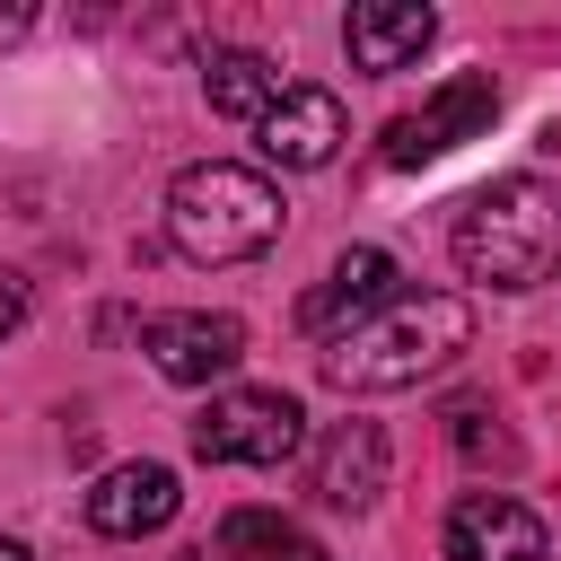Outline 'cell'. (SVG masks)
Instances as JSON below:
<instances>
[{"instance_id": "obj_1", "label": "cell", "mask_w": 561, "mask_h": 561, "mask_svg": "<svg viewBox=\"0 0 561 561\" xmlns=\"http://www.w3.org/2000/svg\"><path fill=\"white\" fill-rule=\"evenodd\" d=\"M465 342H473V307L456 289H421V298H386L359 333H342L324 351V377L342 394H394V386L438 377Z\"/></svg>"}, {"instance_id": "obj_2", "label": "cell", "mask_w": 561, "mask_h": 561, "mask_svg": "<svg viewBox=\"0 0 561 561\" xmlns=\"http://www.w3.org/2000/svg\"><path fill=\"white\" fill-rule=\"evenodd\" d=\"M447 245H456V272H465V280L535 289V280L561 272V193H552L543 175H491V184L456 210Z\"/></svg>"}, {"instance_id": "obj_3", "label": "cell", "mask_w": 561, "mask_h": 561, "mask_svg": "<svg viewBox=\"0 0 561 561\" xmlns=\"http://www.w3.org/2000/svg\"><path fill=\"white\" fill-rule=\"evenodd\" d=\"M167 237L193 263H245L280 237V184L237 158H202L167 184Z\"/></svg>"}, {"instance_id": "obj_4", "label": "cell", "mask_w": 561, "mask_h": 561, "mask_svg": "<svg viewBox=\"0 0 561 561\" xmlns=\"http://www.w3.org/2000/svg\"><path fill=\"white\" fill-rule=\"evenodd\" d=\"M298 438H307V412L280 386H237L193 421V456L202 465H263L272 473V465L298 456Z\"/></svg>"}, {"instance_id": "obj_5", "label": "cell", "mask_w": 561, "mask_h": 561, "mask_svg": "<svg viewBox=\"0 0 561 561\" xmlns=\"http://www.w3.org/2000/svg\"><path fill=\"white\" fill-rule=\"evenodd\" d=\"M491 114H500L491 70H465V79H447L421 114H394V123H386V167H430V158H447L456 140L491 131Z\"/></svg>"}, {"instance_id": "obj_6", "label": "cell", "mask_w": 561, "mask_h": 561, "mask_svg": "<svg viewBox=\"0 0 561 561\" xmlns=\"http://www.w3.org/2000/svg\"><path fill=\"white\" fill-rule=\"evenodd\" d=\"M386 298H394V254H386V245H351V254H342V263L298 298V333L342 342V333H359Z\"/></svg>"}, {"instance_id": "obj_7", "label": "cell", "mask_w": 561, "mask_h": 561, "mask_svg": "<svg viewBox=\"0 0 561 561\" xmlns=\"http://www.w3.org/2000/svg\"><path fill=\"white\" fill-rule=\"evenodd\" d=\"M140 351L158 359V377L210 386V377H228V368L245 359V324H237V316H210V307H184V316H149Z\"/></svg>"}, {"instance_id": "obj_8", "label": "cell", "mask_w": 561, "mask_h": 561, "mask_svg": "<svg viewBox=\"0 0 561 561\" xmlns=\"http://www.w3.org/2000/svg\"><path fill=\"white\" fill-rule=\"evenodd\" d=\"M447 561H552V535L508 491H465L447 517Z\"/></svg>"}, {"instance_id": "obj_9", "label": "cell", "mask_w": 561, "mask_h": 561, "mask_svg": "<svg viewBox=\"0 0 561 561\" xmlns=\"http://www.w3.org/2000/svg\"><path fill=\"white\" fill-rule=\"evenodd\" d=\"M254 149L272 158V167H333V149H342V96L333 88H280V105L254 123Z\"/></svg>"}, {"instance_id": "obj_10", "label": "cell", "mask_w": 561, "mask_h": 561, "mask_svg": "<svg viewBox=\"0 0 561 561\" xmlns=\"http://www.w3.org/2000/svg\"><path fill=\"white\" fill-rule=\"evenodd\" d=\"M430 35H438V18H430L421 0H359V9L342 18L351 70H368V79H394V70H412V61L430 53Z\"/></svg>"}, {"instance_id": "obj_11", "label": "cell", "mask_w": 561, "mask_h": 561, "mask_svg": "<svg viewBox=\"0 0 561 561\" xmlns=\"http://www.w3.org/2000/svg\"><path fill=\"white\" fill-rule=\"evenodd\" d=\"M307 491L324 508H377V491H386V430L377 421H333L324 447H316Z\"/></svg>"}, {"instance_id": "obj_12", "label": "cell", "mask_w": 561, "mask_h": 561, "mask_svg": "<svg viewBox=\"0 0 561 561\" xmlns=\"http://www.w3.org/2000/svg\"><path fill=\"white\" fill-rule=\"evenodd\" d=\"M184 508V491H175V473L167 465H114V473H96V491H88V526L96 535H158L167 517Z\"/></svg>"}, {"instance_id": "obj_13", "label": "cell", "mask_w": 561, "mask_h": 561, "mask_svg": "<svg viewBox=\"0 0 561 561\" xmlns=\"http://www.w3.org/2000/svg\"><path fill=\"white\" fill-rule=\"evenodd\" d=\"M280 61L272 53H254V44H228V53H210L202 61V96H210V114H228V123H263L272 105H280Z\"/></svg>"}, {"instance_id": "obj_14", "label": "cell", "mask_w": 561, "mask_h": 561, "mask_svg": "<svg viewBox=\"0 0 561 561\" xmlns=\"http://www.w3.org/2000/svg\"><path fill=\"white\" fill-rule=\"evenodd\" d=\"M219 561H333V552H324L316 535L263 517V508H237V517L219 526Z\"/></svg>"}, {"instance_id": "obj_15", "label": "cell", "mask_w": 561, "mask_h": 561, "mask_svg": "<svg viewBox=\"0 0 561 561\" xmlns=\"http://www.w3.org/2000/svg\"><path fill=\"white\" fill-rule=\"evenodd\" d=\"M18 324H26V280H18V272H0V342H9Z\"/></svg>"}, {"instance_id": "obj_16", "label": "cell", "mask_w": 561, "mask_h": 561, "mask_svg": "<svg viewBox=\"0 0 561 561\" xmlns=\"http://www.w3.org/2000/svg\"><path fill=\"white\" fill-rule=\"evenodd\" d=\"M26 26H35V9H0V44H9V35H26Z\"/></svg>"}, {"instance_id": "obj_17", "label": "cell", "mask_w": 561, "mask_h": 561, "mask_svg": "<svg viewBox=\"0 0 561 561\" xmlns=\"http://www.w3.org/2000/svg\"><path fill=\"white\" fill-rule=\"evenodd\" d=\"M0 561H35V552H26V543H18V535H0Z\"/></svg>"}]
</instances>
